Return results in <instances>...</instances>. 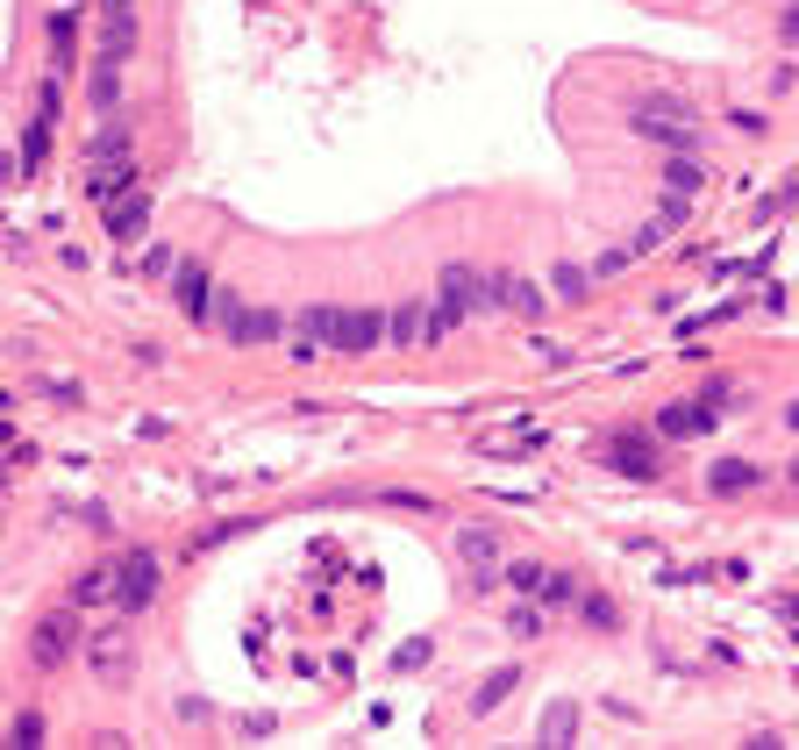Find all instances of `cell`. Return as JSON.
Segmentation results:
<instances>
[{"label": "cell", "mask_w": 799, "mask_h": 750, "mask_svg": "<svg viewBox=\"0 0 799 750\" xmlns=\"http://www.w3.org/2000/svg\"><path fill=\"white\" fill-rule=\"evenodd\" d=\"M628 129H636L643 143H657V150H692V143L706 137L700 115H692L678 94H643L636 108H628Z\"/></svg>", "instance_id": "1"}, {"label": "cell", "mask_w": 799, "mask_h": 750, "mask_svg": "<svg viewBox=\"0 0 799 750\" xmlns=\"http://www.w3.org/2000/svg\"><path fill=\"white\" fill-rule=\"evenodd\" d=\"M472 314H486V279H478L472 265H443V279H435V308H429V336H450V329L472 322Z\"/></svg>", "instance_id": "2"}, {"label": "cell", "mask_w": 799, "mask_h": 750, "mask_svg": "<svg viewBox=\"0 0 799 750\" xmlns=\"http://www.w3.org/2000/svg\"><path fill=\"white\" fill-rule=\"evenodd\" d=\"M158 550H143V544H129L122 558H115V608L122 614H143L150 600H158Z\"/></svg>", "instance_id": "3"}, {"label": "cell", "mask_w": 799, "mask_h": 750, "mask_svg": "<svg viewBox=\"0 0 799 750\" xmlns=\"http://www.w3.org/2000/svg\"><path fill=\"white\" fill-rule=\"evenodd\" d=\"M72 643H79V600H72V608H51L36 629H29V665H36V672H57L72 657Z\"/></svg>", "instance_id": "4"}, {"label": "cell", "mask_w": 799, "mask_h": 750, "mask_svg": "<svg viewBox=\"0 0 799 750\" xmlns=\"http://www.w3.org/2000/svg\"><path fill=\"white\" fill-rule=\"evenodd\" d=\"M607 464H614V472H628V479H643V486H650V479L665 472V450H657L650 437H643V429H622V437H607Z\"/></svg>", "instance_id": "5"}, {"label": "cell", "mask_w": 799, "mask_h": 750, "mask_svg": "<svg viewBox=\"0 0 799 750\" xmlns=\"http://www.w3.org/2000/svg\"><path fill=\"white\" fill-rule=\"evenodd\" d=\"M714 400H671V408L665 415H657V437H665V443H692V437H714Z\"/></svg>", "instance_id": "6"}, {"label": "cell", "mask_w": 799, "mask_h": 750, "mask_svg": "<svg viewBox=\"0 0 799 750\" xmlns=\"http://www.w3.org/2000/svg\"><path fill=\"white\" fill-rule=\"evenodd\" d=\"M143 229H150V193L143 186L115 193V201H108V236H115V244H136Z\"/></svg>", "instance_id": "7"}, {"label": "cell", "mask_w": 799, "mask_h": 750, "mask_svg": "<svg viewBox=\"0 0 799 750\" xmlns=\"http://www.w3.org/2000/svg\"><path fill=\"white\" fill-rule=\"evenodd\" d=\"M486 308H515V314H542V293L529 287V279L521 272H486Z\"/></svg>", "instance_id": "8"}, {"label": "cell", "mask_w": 799, "mask_h": 750, "mask_svg": "<svg viewBox=\"0 0 799 750\" xmlns=\"http://www.w3.org/2000/svg\"><path fill=\"white\" fill-rule=\"evenodd\" d=\"M172 287H179V314H186V322H207V308H215V287H207V265H179L172 272Z\"/></svg>", "instance_id": "9"}, {"label": "cell", "mask_w": 799, "mask_h": 750, "mask_svg": "<svg viewBox=\"0 0 799 750\" xmlns=\"http://www.w3.org/2000/svg\"><path fill=\"white\" fill-rule=\"evenodd\" d=\"M379 336H393V322H386L379 308H350V314H343V351H350V357L371 351Z\"/></svg>", "instance_id": "10"}, {"label": "cell", "mask_w": 799, "mask_h": 750, "mask_svg": "<svg viewBox=\"0 0 799 750\" xmlns=\"http://www.w3.org/2000/svg\"><path fill=\"white\" fill-rule=\"evenodd\" d=\"M86 657H94L100 679H129V636H122V629H100V636L86 643Z\"/></svg>", "instance_id": "11"}, {"label": "cell", "mask_w": 799, "mask_h": 750, "mask_svg": "<svg viewBox=\"0 0 799 750\" xmlns=\"http://www.w3.org/2000/svg\"><path fill=\"white\" fill-rule=\"evenodd\" d=\"M706 486H714V493H721V501H735V493H749V486H764V472H757V464H749V458H721V464H714V472H706Z\"/></svg>", "instance_id": "12"}, {"label": "cell", "mask_w": 799, "mask_h": 750, "mask_svg": "<svg viewBox=\"0 0 799 750\" xmlns=\"http://www.w3.org/2000/svg\"><path fill=\"white\" fill-rule=\"evenodd\" d=\"M343 314H350V308H300V336L343 351Z\"/></svg>", "instance_id": "13"}, {"label": "cell", "mask_w": 799, "mask_h": 750, "mask_svg": "<svg viewBox=\"0 0 799 750\" xmlns=\"http://www.w3.org/2000/svg\"><path fill=\"white\" fill-rule=\"evenodd\" d=\"M51 129H57V115H29V129H22V164H14V172H36L43 158H51Z\"/></svg>", "instance_id": "14"}, {"label": "cell", "mask_w": 799, "mask_h": 750, "mask_svg": "<svg viewBox=\"0 0 799 750\" xmlns=\"http://www.w3.org/2000/svg\"><path fill=\"white\" fill-rule=\"evenodd\" d=\"M521 686V665H500V672H486V679H478V694H472V715H493L500 708L507 694H515Z\"/></svg>", "instance_id": "15"}, {"label": "cell", "mask_w": 799, "mask_h": 750, "mask_svg": "<svg viewBox=\"0 0 799 750\" xmlns=\"http://www.w3.org/2000/svg\"><path fill=\"white\" fill-rule=\"evenodd\" d=\"M279 308H244V314H236V329H229V343H271V336H279Z\"/></svg>", "instance_id": "16"}, {"label": "cell", "mask_w": 799, "mask_h": 750, "mask_svg": "<svg viewBox=\"0 0 799 750\" xmlns=\"http://www.w3.org/2000/svg\"><path fill=\"white\" fill-rule=\"evenodd\" d=\"M457 550H464V565H472L478 579L500 565V536H493V529H464V536H457Z\"/></svg>", "instance_id": "17"}, {"label": "cell", "mask_w": 799, "mask_h": 750, "mask_svg": "<svg viewBox=\"0 0 799 750\" xmlns=\"http://www.w3.org/2000/svg\"><path fill=\"white\" fill-rule=\"evenodd\" d=\"M100 51H108L115 65H122V57L136 51V14H129V8H108V29H100Z\"/></svg>", "instance_id": "18"}, {"label": "cell", "mask_w": 799, "mask_h": 750, "mask_svg": "<svg viewBox=\"0 0 799 750\" xmlns=\"http://www.w3.org/2000/svg\"><path fill=\"white\" fill-rule=\"evenodd\" d=\"M700 186H706L700 158H692V150H671V164H665V193H700Z\"/></svg>", "instance_id": "19"}, {"label": "cell", "mask_w": 799, "mask_h": 750, "mask_svg": "<svg viewBox=\"0 0 799 750\" xmlns=\"http://www.w3.org/2000/svg\"><path fill=\"white\" fill-rule=\"evenodd\" d=\"M421 314H429L421 300H400V308L386 314V322H393V343H400V351H407V343H421V336H429V322H421Z\"/></svg>", "instance_id": "20"}, {"label": "cell", "mask_w": 799, "mask_h": 750, "mask_svg": "<svg viewBox=\"0 0 799 750\" xmlns=\"http://www.w3.org/2000/svg\"><path fill=\"white\" fill-rule=\"evenodd\" d=\"M536 737H542V743H571V737H579V708H571V700H557L550 722H542Z\"/></svg>", "instance_id": "21"}, {"label": "cell", "mask_w": 799, "mask_h": 750, "mask_svg": "<svg viewBox=\"0 0 799 750\" xmlns=\"http://www.w3.org/2000/svg\"><path fill=\"white\" fill-rule=\"evenodd\" d=\"M542 579H550V572H542V565H529V558L507 565V587H515V593H542Z\"/></svg>", "instance_id": "22"}, {"label": "cell", "mask_w": 799, "mask_h": 750, "mask_svg": "<svg viewBox=\"0 0 799 750\" xmlns=\"http://www.w3.org/2000/svg\"><path fill=\"white\" fill-rule=\"evenodd\" d=\"M536 600H542V608H571V600H579V587H571L564 572H550V579H542V593H536Z\"/></svg>", "instance_id": "23"}, {"label": "cell", "mask_w": 799, "mask_h": 750, "mask_svg": "<svg viewBox=\"0 0 799 750\" xmlns=\"http://www.w3.org/2000/svg\"><path fill=\"white\" fill-rule=\"evenodd\" d=\"M14 743H22V750L43 743V708H22V715H14Z\"/></svg>", "instance_id": "24"}, {"label": "cell", "mask_w": 799, "mask_h": 750, "mask_svg": "<svg viewBox=\"0 0 799 750\" xmlns=\"http://www.w3.org/2000/svg\"><path fill=\"white\" fill-rule=\"evenodd\" d=\"M700 394L714 400V408H743V400H749V394H743V386H735V379H706Z\"/></svg>", "instance_id": "25"}, {"label": "cell", "mask_w": 799, "mask_h": 750, "mask_svg": "<svg viewBox=\"0 0 799 750\" xmlns=\"http://www.w3.org/2000/svg\"><path fill=\"white\" fill-rule=\"evenodd\" d=\"M585 622H593V629H614V622H622V608H614L607 593H585Z\"/></svg>", "instance_id": "26"}, {"label": "cell", "mask_w": 799, "mask_h": 750, "mask_svg": "<svg viewBox=\"0 0 799 750\" xmlns=\"http://www.w3.org/2000/svg\"><path fill=\"white\" fill-rule=\"evenodd\" d=\"M94 100H100V108H115V100H122V79H115V57L100 65V79H94Z\"/></svg>", "instance_id": "27"}, {"label": "cell", "mask_w": 799, "mask_h": 750, "mask_svg": "<svg viewBox=\"0 0 799 750\" xmlns=\"http://www.w3.org/2000/svg\"><path fill=\"white\" fill-rule=\"evenodd\" d=\"M51 57H57V65L72 57V14H57V22H51Z\"/></svg>", "instance_id": "28"}, {"label": "cell", "mask_w": 799, "mask_h": 750, "mask_svg": "<svg viewBox=\"0 0 799 750\" xmlns=\"http://www.w3.org/2000/svg\"><path fill=\"white\" fill-rule=\"evenodd\" d=\"M550 279H557V293H571V300H579V293H585V272H579V265H557V272H550Z\"/></svg>", "instance_id": "29"}, {"label": "cell", "mask_w": 799, "mask_h": 750, "mask_svg": "<svg viewBox=\"0 0 799 750\" xmlns=\"http://www.w3.org/2000/svg\"><path fill=\"white\" fill-rule=\"evenodd\" d=\"M507 629H515V636H536L542 614H536V608H515V614H507Z\"/></svg>", "instance_id": "30"}, {"label": "cell", "mask_w": 799, "mask_h": 750, "mask_svg": "<svg viewBox=\"0 0 799 750\" xmlns=\"http://www.w3.org/2000/svg\"><path fill=\"white\" fill-rule=\"evenodd\" d=\"M786 429H799V400H792V408H786Z\"/></svg>", "instance_id": "31"}, {"label": "cell", "mask_w": 799, "mask_h": 750, "mask_svg": "<svg viewBox=\"0 0 799 750\" xmlns=\"http://www.w3.org/2000/svg\"><path fill=\"white\" fill-rule=\"evenodd\" d=\"M792 486H799V458H792Z\"/></svg>", "instance_id": "32"}]
</instances>
